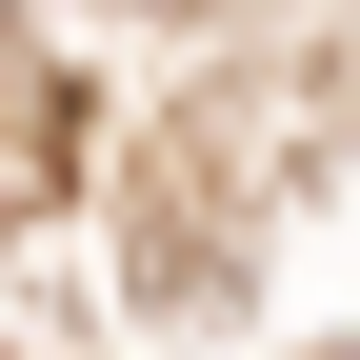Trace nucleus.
I'll return each instance as SVG.
<instances>
[{"label": "nucleus", "instance_id": "1", "mask_svg": "<svg viewBox=\"0 0 360 360\" xmlns=\"http://www.w3.org/2000/svg\"><path fill=\"white\" fill-rule=\"evenodd\" d=\"M20 200H60V80L0 60V220H20Z\"/></svg>", "mask_w": 360, "mask_h": 360}]
</instances>
